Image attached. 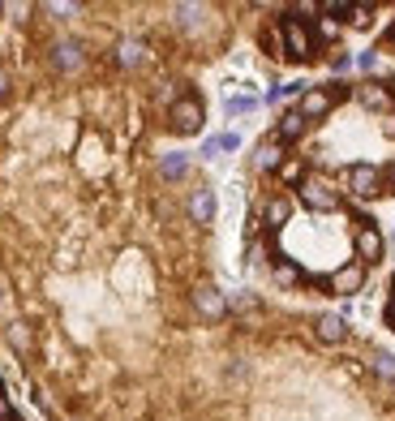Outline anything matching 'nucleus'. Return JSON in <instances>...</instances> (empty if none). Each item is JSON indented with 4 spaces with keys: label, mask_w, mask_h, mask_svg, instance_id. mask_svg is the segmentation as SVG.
<instances>
[{
    "label": "nucleus",
    "mask_w": 395,
    "mask_h": 421,
    "mask_svg": "<svg viewBox=\"0 0 395 421\" xmlns=\"http://www.w3.org/2000/svg\"><path fill=\"white\" fill-rule=\"evenodd\" d=\"M168 120H172V129H177V134H198V129H202V104H198L193 95H185V99L172 104Z\"/></svg>",
    "instance_id": "nucleus-1"
},
{
    "label": "nucleus",
    "mask_w": 395,
    "mask_h": 421,
    "mask_svg": "<svg viewBox=\"0 0 395 421\" xmlns=\"http://www.w3.org/2000/svg\"><path fill=\"white\" fill-rule=\"evenodd\" d=\"M296 193H301V202L314 207V211H335L339 207V193L327 181H318V177H305L301 185H296Z\"/></svg>",
    "instance_id": "nucleus-2"
},
{
    "label": "nucleus",
    "mask_w": 395,
    "mask_h": 421,
    "mask_svg": "<svg viewBox=\"0 0 395 421\" xmlns=\"http://www.w3.org/2000/svg\"><path fill=\"white\" fill-rule=\"evenodd\" d=\"M280 35H284L288 56H296V61L314 56V39H309V31L301 26V17H284V22H280Z\"/></svg>",
    "instance_id": "nucleus-3"
},
{
    "label": "nucleus",
    "mask_w": 395,
    "mask_h": 421,
    "mask_svg": "<svg viewBox=\"0 0 395 421\" xmlns=\"http://www.w3.org/2000/svg\"><path fill=\"white\" fill-rule=\"evenodd\" d=\"M335 95H339V82H331V86H314V90H305L301 95V112L305 120H314V116H327L331 112V104H335Z\"/></svg>",
    "instance_id": "nucleus-4"
},
{
    "label": "nucleus",
    "mask_w": 395,
    "mask_h": 421,
    "mask_svg": "<svg viewBox=\"0 0 395 421\" xmlns=\"http://www.w3.org/2000/svg\"><path fill=\"white\" fill-rule=\"evenodd\" d=\"M378 185H382V177H378V172L374 168H348V189L353 193H361V198H374L378 193Z\"/></svg>",
    "instance_id": "nucleus-5"
},
{
    "label": "nucleus",
    "mask_w": 395,
    "mask_h": 421,
    "mask_svg": "<svg viewBox=\"0 0 395 421\" xmlns=\"http://www.w3.org/2000/svg\"><path fill=\"white\" fill-rule=\"evenodd\" d=\"M305 125H309V120H305L301 112H296V108H292V112H284V116H280V125H275V142H296V138L305 134Z\"/></svg>",
    "instance_id": "nucleus-6"
},
{
    "label": "nucleus",
    "mask_w": 395,
    "mask_h": 421,
    "mask_svg": "<svg viewBox=\"0 0 395 421\" xmlns=\"http://www.w3.org/2000/svg\"><path fill=\"white\" fill-rule=\"evenodd\" d=\"M211 215H215V193L211 189H193V198H189V219H193V224H211Z\"/></svg>",
    "instance_id": "nucleus-7"
},
{
    "label": "nucleus",
    "mask_w": 395,
    "mask_h": 421,
    "mask_svg": "<svg viewBox=\"0 0 395 421\" xmlns=\"http://www.w3.org/2000/svg\"><path fill=\"white\" fill-rule=\"evenodd\" d=\"M357 254L365 258V262H374V258H382V237H378V228H357Z\"/></svg>",
    "instance_id": "nucleus-8"
},
{
    "label": "nucleus",
    "mask_w": 395,
    "mask_h": 421,
    "mask_svg": "<svg viewBox=\"0 0 395 421\" xmlns=\"http://www.w3.org/2000/svg\"><path fill=\"white\" fill-rule=\"evenodd\" d=\"M361 284H365V271H361L357 262H348V267H339L335 276H331V288H335V292H357Z\"/></svg>",
    "instance_id": "nucleus-9"
},
{
    "label": "nucleus",
    "mask_w": 395,
    "mask_h": 421,
    "mask_svg": "<svg viewBox=\"0 0 395 421\" xmlns=\"http://www.w3.org/2000/svg\"><path fill=\"white\" fill-rule=\"evenodd\" d=\"M193 305H198V314H207V318H219V314L228 310V301H224L215 288H198V292H193Z\"/></svg>",
    "instance_id": "nucleus-10"
},
{
    "label": "nucleus",
    "mask_w": 395,
    "mask_h": 421,
    "mask_svg": "<svg viewBox=\"0 0 395 421\" xmlns=\"http://www.w3.org/2000/svg\"><path fill=\"white\" fill-rule=\"evenodd\" d=\"M288 215H292V202H288V198H271L266 211H262L266 228H284V224H288Z\"/></svg>",
    "instance_id": "nucleus-11"
},
{
    "label": "nucleus",
    "mask_w": 395,
    "mask_h": 421,
    "mask_svg": "<svg viewBox=\"0 0 395 421\" xmlns=\"http://www.w3.org/2000/svg\"><path fill=\"white\" fill-rule=\"evenodd\" d=\"M185 172H189V159H185L181 151H172V155L159 159V177H163V181H181Z\"/></svg>",
    "instance_id": "nucleus-12"
},
{
    "label": "nucleus",
    "mask_w": 395,
    "mask_h": 421,
    "mask_svg": "<svg viewBox=\"0 0 395 421\" xmlns=\"http://www.w3.org/2000/svg\"><path fill=\"white\" fill-rule=\"evenodd\" d=\"M318 340H327V344H339L344 335H348V327H344V318H335V314H327V318H318Z\"/></svg>",
    "instance_id": "nucleus-13"
},
{
    "label": "nucleus",
    "mask_w": 395,
    "mask_h": 421,
    "mask_svg": "<svg viewBox=\"0 0 395 421\" xmlns=\"http://www.w3.org/2000/svg\"><path fill=\"white\" fill-rule=\"evenodd\" d=\"M280 164H284V142H275V138L262 142L258 146V168H280Z\"/></svg>",
    "instance_id": "nucleus-14"
},
{
    "label": "nucleus",
    "mask_w": 395,
    "mask_h": 421,
    "mask_svg": "<svg viewBox=\"0 0 395 421\" xmlns=\"http://www.w3.org/2000/svg\"><path fill=\"white\" fill-rule=\"evenodd\" d=\"M56 65L61 69H78L82 65V47L78 43H56Z\"/></svg>",
    "instance_id": "nucleus-15"
},
{
    "label": "nucleus",
    "mask_w": 395,
    "mask_h": 421,
    "mask_svg": "<svg viewBox=\"0 0 395 421\" xmlns=\"http://www.w3.org/2000/svg\"><path fill=\"white\" fill-rule=\"evenodd\" d=\"M361 104H369V108H387L391 95H387L378 82H365V86H361Z\"/></svg>",
    "instance_id": "nucleus-16"
},
{
    "label": "nucleus",
    "mask_w": 395,
    "mask_h": 421,
    "mask_svg": "<svg viewBox=\"0 0 395 421\" xmlns=\"http://www.w3.org/2000/svg\"><path fill=\"white\" fill-rule=\"evenodd\" d=\"M280 177L301 185V181H305V164H301V159H284V164H280Z\"/></svg>",
    "instance_id": "nucleus-17"
},
{
    "label": "nucleus",
    "mask_w": 395,
    "mask_h": 421,
    "mask_svg": "<svg viewBox=\"0 0 395 421\" xmlns=\"http://www.w3.org/2000/svg\"><path fill=\"white\" fill-rule=\"evenodd\" d=\"M9 344H13L17 353L31 349V331H26V323H13V327H9Z\"/></svg>",
    "instance_id": "nucleus-18"
},
{
    "label": "nucleus",
    "mask_w": 395,
    "mask_h": 421,
    "mask_svg": "<svg viewBox=\"0 0 395 421\" xmlns=\"http://www.w3.org/2000/svg\"><path fill=\"white\" fill-rule=\"evenodd\" d=\"M258 108V99L254 95H236V99H228V116H241V112H254Z\"/></svg>",
    "instance_id": "nucleus-19"
},
{
    "label": "nucleus",
    "mask_w": 395,
    "mask_h": 421,
    "mask_svg": "<svg viewBox=\"0 0 395 421\" xmlns=\"http://www.w3.org/2000/svg\"><path fill=\"white\" fill-rule=\"evenodd\" d=\"M275 284H301V271H296L292 262H280L275 267Z\"/></svg>",
    "instance_id": "nucleus-20"
},
{
    "label": "nucleus",
    "mask_w": 395,
    "mask_h": 421,
    "mask_svg": "<svg viewBox=\"0 0 395 421\" xmlns=\"http://www.w3.org/2000/svg\"><path fill=\"white\" fill-rule=\"evenodd\" d=\"M211 142H215V151H236V146H241L236 134H219V138H211Z\"/></svg>",
    "instance_id": "nucleus-21"
},
{
    "label": "nucleus",
    "mask_w": 395,
    "mask_h": 421,
    "mask_svg": "<svg viewBox=\"0 0 395 421\" xmlns=\"http://www.w3.org/2000/svg\"><path fill=\"white\" fill-rule=\"evenodd\" d=\"M374 370L382 379H395V357H374Z\"/></svg>",
    "instance_id": "nucleus-22"
},
{
    "label": "nucleus",
    "mask_w": 395,
    "mask_h": 421,
    "mask_svg": "<svg viewBox=\"0 0 395 421\" xmlns=\"http://www.w3.org/2000/svg\"><path fill=\"white\" fill-rule=\"evenodd\" d=\"M138 56H142V47H138V43H125V47H120V61H125V65H134Z\"/></svg>",
    "instance_id": "nucleus-23"
},
{
    "label": "nucleus",
    "mask_w": 395,
    "mask_h": 421,
    "mask_svg": "<svg viewBox=\"0 0 395 421\" xmlns=\"http://www.w3.org/2000/svg\"><path fill=\"white\" fill-rule=\"evenodd\" d=\"M357 65H361V69H374V65H378V56H374V52H361V56H357Z\"/></svg>",
    "instance_id": "nucleus-24"
},
{
    "label": "nucleus",
    "mask_w": 395,
    "mask_h": 421,
    "mask_svg": "<svg viewBox=\"0 0 395 421\" xmlns=\"http://www.w3.org/2000/svg\"><path fill=\"white\" fill-rule=\"evenodd\" d=\"M13 408H9V400H5V395H0V417H9Z\"/></svg>",
    "instance_id": "nucleus-25"
},
{
    "label": "nucleus",
    "mask_w": 395,
    "mask_h": 421,
    "mask_svg": "<svg viewBox=\"0 0 395 421\" xmlns=\"http://www.w3.org/2000/svg\"><path fill=\"white\" fill-rule=\"evenodd\" d=\"M5 86H9V78H5V69H0V95H5Z\"/></svg>",
    "instance_id": "nucleus-26"
},
{
    "label": "nucleus",
    "mask_w": 395,
    "mask_h": 421,
    "mask_svg": "<svg viewBox=\"0 0 395 421\" xmlns=\"http://www.w3.org/2000/svg\"><path fill=\"white\" fill-rule=\"evenodd\" d=\"M0 421H22V417H13V413H9V417H0Z\"/></svg>",
    "instance_id": "nucleus-27"
},
{
    "label": "nucleus",
    "mask_w": 395,
    "mask_h": 421,
    "mask_svg": "<svg viewBox=\"0 0 395 421\" xmlns=\"http://www.w3.org/2000/svg\"><path fill=\"white\" fill-rule=\"evenodd\" d=\"M0 395H5V387H0Z\"/></svg>",
    "instance_id": "nucleus-28"
},
{
    "label": "nucleus",
    "mask_w": 395,
    "mask_h": 421,
    "mask_svg": "<svg viewBox=\"0 0 395 421\" xmlns=\"http://www.w3.org/2000/svg\"><path fill=\"white\" fill-rule=\"evenodd\" d=\"M391 185H395V177H391Z\"/></svg>",
    "instance_id": "nucleus-29"
}]
</instances>
